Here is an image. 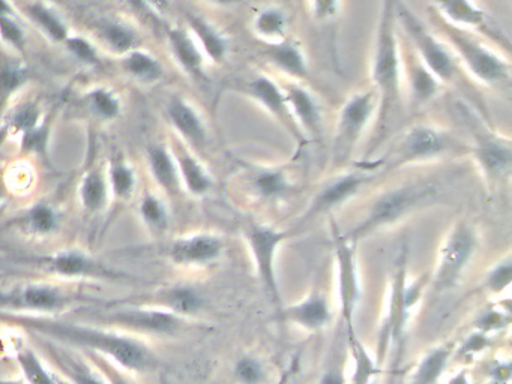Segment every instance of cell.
Listing matches in <instances>:
<instances>
[{
    "label": "cell",
    "instance_id": "obj_1",
    "mask_svg": "<svg viewBox=\"0 0 512 384\" xmlns=\"http://www.w3.org/2000/svg\"><path fill=\"white\" fill-rule=\"evenodd\" d=\"M401 47L395 0H382L370 65L371 87L379 96V110L374 122L379 134L388 129L389 120L395 116L401 104Z\"/></svg>",
    "mask_w": 512,
    "mask_h": 384
},
{
    "label": "cell",
    "instance_id": "obj_2",
    "mask_svg": "<svg viewBox=\"0 0 512 384\" xmlns=\"http://www.w3.org/2000/svg\"><path fill=\"white\" fill-rule=\"evenodd\" d=\"M440 38L451 48L458 66L479 86L508 89L512 80L511 60L487 42L466 30L455 29L437 17Z\"/></svg>",
    "mask_w": 512,
    "mask_h": 384
},
{
    "label": "cell",
    "instance_id": "obj_3",
    "mask_svg": "<svg viewBox=\"0 0 512 384\" xmlns=\"http://www.w3.org/2000/svg\"><path fill=\"white\" fill-rule=\"evenodd\" d=\"M395 14L398 27L406 33L407 41L419 59L442 81L443 86L454 83L460 66L446 42L425 26L424 21L404 0H395Z\"/></svg>",
    "mask_w": 512,
    "mask_h": 384
},
{
    "label": "cell",
    "instance_id": "obj_4",
    "mask_svg": "<svg viewBox=\"0 0 512 384\" xmlns=\"http://www.w3.org/2000/svg\"><path fill=\"white\" fill-rule=\"evenodd\" d=\"M379 110V96L373 87L358 90L347 96L341 105L335 122L334 143L332 152L337 162L350 158L371 123L376 122Z\"/></svg>",
    "mask_w": 512,
    "mask_h": 384
},
{
    "label": "cell",
    "instance_id": "obj_5",
    "mask_svg": "<svg viewBox=\"0 0 512 384\" xmlns=\"http://www.w3.org/2000/svg\"><path fill=\"white\" fill-rule=\"evenodd\" d=\"M469 150L464 147L451 131L434 123L416 122L407 126L395 146L398 164L439 158L449 152Z\"/></svg>",
    "mask_w": 512,
    "mask_h": 384
},
{
    "label": "cell",
    "instance_id": "obj_6",
    "mask_svg": "<svg viewBox=\"0 0 512 384\" xmlns=\"http://www.w3.org/2000/svg\"><path fill=\"white\" fill-rule=\"evenodd\" d=\"M236 90L245 98L251 99L254 104L259 105L269 116L274 117L283 126L284 131L289 132L298 143H301V146L307 143L290 116L289 107L284 98L283 86L271 75L265 74V72L251 75L247 80L239 81Z\"/></svg>",
    "mask_w": 512,
    "mask_h": 384
},
{
    "label": "cell",
    "instance_id": "obj_7",
    "mask_svg": "<svg viewBox=\"0 0 512 384\" xmlns=\"http://www.w3.org/2000/svg\"><path fill=\"white\" fill-rule=\"evenodd\" d=\"M401 63V86L406 92L407 104L412 113H418L428 107L445 86L419 59L410 45H407L406 51L401 47Z\"/></svg>",
    "mask_w": 512,
    "mask_h": 384
},
{
    "label": "cell",
    "instance_id": "obj_8",
    "mask_svg": "<svg viewBox=\"0 0 512 384\" xmlns=\"http://www.w3.org/2000/svg\"><path fill=\"white\" fill-rule=\"evenodd\" d=\"M469 152L488 177L500 179L511 171L512 141L508 135L482 125L473 131V144Z\"/></svg>",
    "mask_w": 512,
    "mask_h": 384
},
{
    "label": "cell",
    "instance_id": "obj_9",
    "mask_svg": "<svg viewBox=\"0 0 512 384\" xmlns=\"http://www.w3.org/2000/svg\"><path fill=\"white\" fill-rule=\"evenodd\" d=\"M52 330H58L64 338L71 339V341L86 344L89 347L98 348V350L112 354L119 363L127 366V368L142 369L148 365V353L131 339L91 332V330L73 329V327H58V329L53 327Z\"/></svg>",
    "mask_w": 512,
    "mask_h": 384
},
{
    "label": "cell",
    "instance_id": "obj_10",
    "mask_svg": "<svg viewBox=\"0 0 512 384\" xmlns=\"http://www.w3.org/2000/svg\"><path fill=\"white\" fill-rule=\"evenodd\" d=\"M281 86L296 128L307 141L319 138L323 132V108L316 93L301 81H286Z\"/></svg>",
    "mask_w": 512,
    "mask_h": 384
},
{
    "label": "cell",
    "instance_id": "obj_11",
    "mask_svg": "<svg viewBox=\"0 0 512 384\" xmlns=\"http://www.w3.org/2000/svg\"><path fill=\"white\" fill-rule=\"evenodd\" d=\"M262 57L274 71L280 72L289 81L305 83L310 75L307 53L301 42L292 36H287L277 44L266 45Z\"/></svg>",
    "mask_w": 512,
    "mask_h": 384
},
{
    "label": "cell",
    "instance_id": "obj_12",
    "mask_svg": "<svg viewBox=\"0 0 512 384\" xmlns=\"http://www.w3.org/2000/svg\"><path fill=\"white\" fill-rule=\"evenodd\" d=\"M437 17L455 29L493 35L490 18L476 0H433Z\"/></svg>",
    "mask_w": 512,
    "mask_h": 384
},
{
    "label": "cell",
    "instance_id": "obj_13",
    "mask_svg": "<svg viewBox=\"0 0 512 384\" xmlns=\"http://www.w3.org/2000/svg\"><path fill=\"white\" fill-rule=\"evenodd\" d=\"M425 194H427V189L415 188V186H407V188L388 192L376 201L373 210H371L370 218L364 222L359 231L371 230L377 225L395 221V219L403 216L407 210L412 209Z\"/></svg>",
    "mask_w": 512,
    "mask_h": 384
},
{
    "label": "cell",
    "instance_id": "obj_14",
    "mask_svg": "<svg viewBox=\"0 0 512 384\" xmlns=\"http://www.w3.org/2000/svg\"><path fill=\"white\" fill-rule=\"evenodd\" d=\"M170 122L185 141L196 147L205 146L208 140V126L196 107L181 96H173L169 107Z\"/></svg>",
    "mask_w": 512,
    "mask_h": 384
},
{
    "label": "cell",
    "instance_id": "obj_15",
    "mask_svg": "<svg viewBox=\"0 0 512 384\" xmlns=\"http://www.w3.org/2000/svg\"><path fill=\"white\" fill-rule=\"evenodd\" d=\"M188 26H190L191 35L199 44L200 50L205 54L206 60L215 65H220L229 56L230 44L229 38L221 32L214 23L202 15H188Z\"/></svg>",
    "mask_w": 512,
    "mask_h": 384
},
{
    "label": "cell",
    "instance_id": "obj_16",
    "mask_svg": "<svg viewBox=\"0 0 512 384\" xmlns=\"http://www.w3.org/2000/svg\"><path fill=\"white\" fill-rule=\"evenodd\" d=\"M169 44L176 62L187 74L196 78L205 77L208 60L190 30L173 27L169 30Z\"/></svg>",
    "mask_w": 512,
    "mask_h": 384
},
{
    "label": "cell",
    "instance_id": "obj_17",
    "mask_svg": "<svg viewBox=\"0 0 512 384\" xmlns=\"http://www.w3.org/2000/svg\"><path fill=\"white\" fill-rule=\"evenodd\" d=\"M289 27V12L278 5L263 6L251 20V32L265 45L277 44L286 39Z\"/></svg>",
    "mask_w": 512,
    "mask_h": 384
},
{
    "label": "cell",
    "instance_id": "obj_18",
    "mask_svg": "<svg viewBox=\"0 0 512 384\" xmlns=\"http://www.w3.org/2000/svg\"><path fill=\"white\" fill-rule=\"evenodd\" d=\"M220 240L212 236H196L179 240L173 246V258L179 263H199L217 257L220 252Z\"/></svg>",
    "mask_w": 512,
    "mask_h": 384
},
{
    "label": "cell",
    "instance_id": "obj_19",
    "mask_svg": "<svg viewBox=\"0 0 512 384\" xmlns=\"http://www.w3.org/2000/svg\"><path fill=\"white\" fill-rule=\"evenodd\" d=\"M364 182L365 177L358 173L346 174V176L340 177L320 192L319 197L314 201L313 212L331 209V207L343 203L344 200L352 197Z\"/></svg>",
    "mask_w": 512,
    "mask_h": 384
},
{
    "label": "cell",
    "instance_id": "obj_20",
    "mask_svg": "<svg viewBox=\"0 0 512 384\" xmlns=\"http://www.w3.org/2000/svg\"><path fill=\"white\" fill-rule=\"evenodd\" d=\"M283 239V234L271 230V228H256L251 234V243H253L254 252L260 264V272L263 278L268 282L269 287L274 290V273H272V255H274L275 246Z\"/></svg>",
    "mask_w": 512,
    "mask_h": 384
},
{
    "label": "cell",
    "instance_id": "obj_21",
    "mask_svg": "<svg viewBox=\"0 0 512 384\" xmlns=\"http://www.w3.org/2000/svg\"><path fill=\"white\" fill-rule=\"evenodd\" d=\"M473 248V237L469 228L460 227L454 231L445 249L443 275L454 276L461 269Z\"/></svg>",
    "mask_w": 512,
    "mask_h": 384
},
{
    "label": "cell",
    "instance_id": "obj_22",
    "mask_svg": "<svg viewBox=\"0 0 512 384\" xmlns=\"http://www.w3.org/2000/svg\"><path fill=\"white\" fill-rule=\"evenodd\" d=\"M119 323L136 329L151 330V332H172L176 327V320L169 314L154 311H127L116 315Z\"/></svg>",
    "mask_w": 512,
    "mask_h": 384
},
{
    "label": "cell",
    "instance_id": "obj_23",
    "mask_svg": "<svg viewBox=\"0 0 512 384\" xmlns=\"http://www.w3.org/2000/svg\"><path fill=\"white\" fill-rule=\"evenodd\" d=\"M149 162L152 173L160 185L169 192L176 191L179 185L178 168L167 149L163 146H152L149 149Z\"/></svg>",
    "mask_w": 512,
    "mask_h": 384
},
{
    "label": "cell",
    "instance_id": "obj_24",
    "mask_svg": "<svg viewBox=\"0 0 512 384\" xmlns=\"http://www.w3.org/2000/svg\"><path fill=\"white\" fill-rule=\"evenodd\" d=\"M124 69L143 83H155L163 77L161 63L151 54L143 51H130L124 60Z\"/></svg>",
    "mask_w": 512,
    "mask_h": 384
},
{
    "label": "cell",
    "instance_id": "obj_25",
    "mask_svg": "<svg viewBox=\"0 0 512 384\" xmlns=\"http://www.w3.org/2000/svg\"><path fill=\"white\" fill-rule=\"evenodd\" d=\"M178 162L185 185L191 194L202 195L209 191L212 185L211 177L194 156L190 153H181L178 156Z\"/></svg>",
    "mask_w": 512,
    "mask_h": 384
},
{
    "label": "cell",
    "instance_id": "obj_26",
    "mask_svg": "<svg viewBox=\"0 0 512 384\" xmlns=\"http://www.w3.org/2000/svg\"><path fill=\"white\" fill-rule=\"evenodd\" d=\"M17 303L26 308L50 311V309H56L61 305L62 297L55 288L46 287V285H31L17 297Z\"/></svg>",
    "mask_w": 512,
    "mask_h": 384
},
{
    "label": "cell",
    "instance_id": "obj_27",
    "mask_svg": "<svg viewBox=\"0 0 512 384\" xmlns=\"http://www.w3.org/2000/svg\"><path fill=\"white\" fill-rule=\"evenodd\" d=\"M29 15L32 20L53 39V41H67L68 29L65 26L64 21L47 6L41 5V3H32L29 6Z\"/></svg>",
    "mask_w": 512,
    "mask_h": 384
},
{
    "label": "cell",
    "instance_id": "obj_28",
    "mask_svg": "<svg viewBox=\"0 0 512 384\" xmlns=\"http://www.w3.org/2000/svg\"><path fill=\"white\" fill-rule=\"evenodd\" d=\"M107 186L106 180L101 176L100 171H92L83 180L82 200L86 209L97 212L106 203Z\"/></svg>",
    "mask_w": 512,
    "mask_h": 384
},
{
    "label": "cell",
    "instance_id": "obj_29",
    "mask_svg": "<svg viewBox=\"0 0 512 384\" xmlns=\"http://www.w3.org/2000/svg\"><path fill=\"white\" fill-rule=\"evenodd\" d=\"M52 269L62 276H82L94 273L95 266L85 255L79 252H67L53 260Z\"/></svg>",
    "mask_w": 512,
    "mask_h": 384
},
{
    "label": "cell",
    "instance_id": "obj_30",
    "mask_svg": "<svg viewBox=\"0 0 512 384\" xmlns=\"http://www.w3.org/2000/svg\"><path fill=\"white\" fill-rule=\"evenodd\" d=\"M103 38L118 53H128L136 45V35L133 30L121 23L107 24L103 29Z\"/></svg>",
    "mask_w": 512,
    "mask_h": 384
},
{
    "label": "cell",
    "instance_id": "obj_31",
    "mask_svg": "<svg viewBox=\"0 0 512 384\" xmlns=\"http://www.w3.org/2000/svg\"><path fill=\"white\" fill-rule=\"evenodd\" d=\"M254 186L265 197H277L287 191L289 182H287L283 171L262 170L254 177Z\"/></svg>",
    "mask_w": 512,
    "mask_h": 384
},
{
    "label": "cell",
    "instance_id": "obj_32",
    "mask_svg": "<svg viewBox=\"0 0 512 384\" xmlns=\"http://www.w3.org/2000/svg\"><path fill=\"white\" fill-rule=\"evenodd\" d=\"M19 363L31 384H56L32 351L19 354Z\"/></svg>",
    "mask_w": 512,
    "mask_h": 384
},
{
    "label": "cell",
    "instance_id": "obj_33",
    "mask_svg": "<svg viewBox=\"0 0 512 384\" xmlns=\"http://www.w3.org/2000/svg\"><path fill=\"white\" fill-rule=\"evenodd\" d=\"M89 102H91L92 110L103 119H115L119 110H121L118 99L106 89H98L92 92L89 95Z\"/></svg>",
    "mask_w": 512,
    "mask_h": 384
},
{
    "label": "cell",
    "instance_id": "obj_34",
    "mask_svg": "<svg viewBox=\"0 0 512 384\" xmlns=\"http://www.w3.org/2000/svg\"><path fill=\"white\" fill-rule=\"evenodd\" d=\"M25 77V71L16 66H4L0 69V108L5 104L8 96L22 86Z\"/></svg>",
    "mask_w": 512,
    "mask_h": 384
},
{
    "label": "cell",
    "instance_id": "obj_35",
    "mask_svg": "<svg viewBox=\"0 0 512 384\" xmlns=\"http://www.w3.org/2000/svg\"><path fill=\"white\" fill-rule=\"evenodd\" d=\"M295 312L296 320L311 327L320 326V324L325 323L326 317H328V309H326L325 302L320 299H314L311 302L305 303L301 308L296 309Z\"/></svg>",
    "mask_w": 512,
    "mask_h": 384
},
{
    "label": "cell",
    "instance_id": "obj_36",
    "mask_svg": "<svg viewBox=\"0 0 512 384\" xmlns=\"http://www.w3.org/2000/svg\"><path fill=\"white\" fill-rule=\"evenodd\" d=\"M308 3L311 17L320 24L337 20L341 12V0H308Z\"/></svg>",
    "mask_w": 512,
    "mask_h": 384
},
{
    "label": "cell",
    "instance_id": "obj_37",
    "mask_svg": "<svg viewBox=\"0 0 512 384\" xmlns=\"http://www.w3.org/2000/svg\"><path fill=\"white\" fill-rule=\"evenodd\" d=\"M169 303L175 311L191 314L200 308V297L190 288H176L170 291Z\"/></svg>",
    "mask_w": 512,
    "mask_h": 384
},
{
    "label": "cell",
    "instance_id": "obj_38",
    "mask_svg": "<svg viewBox=\"0 0 512 384\" xmlns=\"http://www.w3.org/2000/svg\"><path fill=\"white\" fill-rule=\"evenodd\" d=\"M446 362L445 351H436L431 354L424 363H422L421 369H419L418 383L419 384H431L440 372H442L443 366Z\"/></svg>",
    "mask_w": 512,
    "mask_h": 384
},
{
    "label": "cell",
    "instance_id": "obj_39",
    "mask_svg": "<svg viewBox=\"0 0 512 384\" xmlns=\"http://www.w3.org/2000/svg\"><path fill=\"white\" fill-rule=\"evenodd\" d=\"M140 212H142L145 221L148 222L149 225H152V227H163V225L166 224V209H164L161 201L152 197V195H148V197L142 201Z\"/></svg>",
    "mask_w": 512,
    "mask_h": 384
},
{
    "label": "cell",
    "instance_id": "obj_40",
    "mask_svg": "<svg viewBox=\"0 0 512 384\" xmlns=\"http://www.w3.org/2000/svg\"><path fill=\"white\" fill-rule=\"evenodd\" d=\"M29 221H31L32 230L40 234L50 233L56 228L55 212L47 206L34 207L29 215Z\"/></svg>",
    "mask_w": 512,
    "mask_h": 384
},
{
    "label": "cell",
    "instance_id": "obj_41",
    "mask_svg": "<svg viewBox=\"0 0 512 384\" xmlns=\"http://www.w3.org/2000/svg\"><path fill=\"white\" fill-rule=\"evenodd\" d=\"M113 191L118 197H127L133 191L134 174L125 165H113L112 168Z\"/></svg>",
    "mask_w": 512,
    "mask_h": 384
},
{
    "label": "cell",
    "instance_id": "obj_42",
    "mask_svg": "<svg viewBox=\"0 0 512 384\" xmlns=\"http://www.w3.org/2000/svg\"><path fill=\"white\" fill-rule=\"evenodd\" d=\"M0 33L4 36L5 41L10 42L14 47L19 50L25 48V33H23L22 27L7 14H0Z\"/></svg>",
    "mask_w": 512,
    "mask_h": 384
},
{
    "label": "cell",
    "instance_id": "obj_43",
    "mask_svg": "<svg viewBox=\"0 0 512 384\" xmlns=\"http://www.w3.org/2000/svg\"><path fill=\"white\" fill-rule=\"evenodd\" d=\"M68 50L71 54L82 60V62L89 63V65H95L98 63V54L95 48L89 44L86 39L83 38H68L67 41Z\"/></svg>",
    "mask_w": 512,
    "mask_h": 384
},
{
    "label": "cell",
    "instance_id": "obj_44",
    "mask_svg": "<svg viewBox=\"0 0 512 384\" xmlns=\"http://www.w3.org/2000/svg\"><path fill=\"white\" fill-rule=\"evenodd\" d=\"M40 111L34 105H26L14 114L13 123L19 131L28 132L37 128Z\"/></svg>",
    "mask_w": 512,
    "mask_h": 384
},
{
    "label": "cell",
    "instance_id": "obj_45",
    "mask_svg": "<svg viewBox=\"0 0 512 384\" xmlns=\"http://www.w3.org/2000/svg\"><path fill=\"white\" fill-rule=\"evenodd\" d=\"M238 374L241 380L247 384H256L262 380V368L259 363L251 359H245L239 363Z\"/></svg>",
    "mask_w": 512,
    "mask_h": 384
},
{
    "label": "cell",
    "instance_id": "obj_46",
    "mask_svg": "<svg viewBox=\"0 0 512 384\" xmlns=\"http://www.w3.org/2000/svg\"><path fill=\"white\" fill-rule=\"evenodd\" d=\"M47 143V132L44 128H34L25 132L23 144L26 150H35V152H43Z\"/></svg>",
    "mask_w": 512,
    "mask_h": 384
},
{
    "label": "cell",
    "instance_id": "obj_47",
    "mask_svg": "<svg viewBox=\"0 0 512 384\" xmlns=\"http://www.w3.org/2000/svg\"><path fill=\"white\" fill-rule=\"evenodd\" d=\"M509 281H511V266H505L494 273L493 279H491V285H493L494 290H500V288L505 287Z\"/></svg>",
    "mask_w": 512,
    "mask_h": 384
},
{
    "label": "cell",
    "instance_id": "obj_48",
    "mask_svg": "<svg viewBox=\"0 0 512 384\" xmlns=\"http://www.w3.org/2000/svg\"><path fill=\"white\" fill-rule=\"evenodd\" d=\"M73 378L76 384H103L98 378L88 374V372L83 371V369H74Z\"/></svg>",
    "mask_w": 512,
    "mask_h": 384
},
{
    "label": "cell",
    "instance_id": "obj_49",
    "mask_svg": "<svg viewBox=\"0 0 512 384\" xmlns=\"http://www.w3.org/2000/svg\"><path fill=\"white\" fill-rule=\"evenodd\" d=\"M127 3L131 8L136 9V11L139 12L148 11L149 8L148 0H127Z\"/></svg>",
    "mask_w": 512,
    "mask_h": 384
},
{
    "label": "cell",
    "instance_id": "obj_50",
    "mask_svg": "<svg viewBox=\"0 0 512 384\" xmlns=\"http://www.w3.org/2000/svg\"><path fill=\"white\" fill-rule=\"evenodd\" d=\"M208 2L215 6H221V8H229V6L239 5L242 0H208Z\"/></svg>",
    "mask_w": 512,
    "mask_h": 384
},
{
    "label": "cell",
    "instance_id": "obj_51",
    "mask_svg": "<svg viewBox=\"0 0 512 384\" xmlns=\"http://www.w3.org/2000/svg\"><path fill=\"white\" fill-rule=\"evenodd\" d=\"M149 5L154 6V8H157L158 11H166L167 8H169L170 0H148Z\"/></svg>",
    "mask_w": 512,
    "mask_h": 384
},
{
    "label": "cell",
    "instance_id": "obj_52",
    "mask_svg": "<svg viewBox=\"0 0 512 384\" xmlns=\"http://www.w3.org/2000/svg\"><path fill=\"white\" fill-rule=\"evenodd\" d=\"M323 384H343V381H341L340 375L329 374L325 381H323Z\"/></svg>",
    "mask_w": 512,
    "mask_h": 384
},
{
    "label": "cell",
    "instance_id": "obj_53",
    "mask_svg": "<svg viewBox=\"0 0 512 384\" xmlns=\"http://www.w3.org/2000/svg\"><path fill=\"white\" fill-rule=\"evenodd\" d=\"M8 11H10V6L7 5V2L5 0H0V14H7Z\"/></svg>",
    "mask_w": 512,
    "mask_h": 384
},
{
    "label": "cell",
    "instance_id": "obj_54",
    "mask_svg": "<svg viewBox=\"0 0 512 384\" xmlns=\"http://www.w3.org/2000/svg\"><path fill=\"white\" fill-rule=\"evenodd\" d=\"M451 384H467L466 378H464L463 375H458V377L455 378V380L452 381Z\"/></svg>",
    "mask_w": 512,
    "mask_h": 384
},
{
    "label": "cell",
    "instance_id": "obj_55",
    "mask_svg": "<svg viewBox=\"0 0 512 384\" xmlns=\"http://www.w3.org/2000/svg\"><path fill=\"white\" fill-rule=\"evenodd\" d=\"M113 384H128L124 378L121 377H113Z\"/></svg>",
    "mask_w": 512,
    "mask_h": 384
},
{
    "label": "cell",
    "instance_id": "obj_56",
    "mask_svg": "<svg viewBox=\"0 0 512 384\" xmlns=\"http://www.w3.org/2000/svg\"><path fill=\"white\" fill-rule=\"evenodd\" d=\"M0 384H20V383H14V381H0Z\"/></svg>",
    "mask_w": 512,
    "mask_h": 384
}]
</instances>
